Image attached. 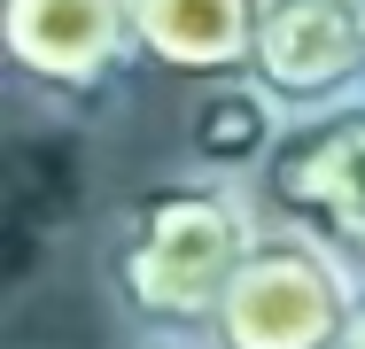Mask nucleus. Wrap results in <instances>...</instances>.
Masks as SVG:
<instances>
[{
	"label": "nucleus",
	"instance_id": "nucleus-1",
	"mask_svg": "<svg viewBox=\"0 0 365 349\" xmlns=\"http://www.w3.org/2000/svg\"><path fill=\"white\" fill-rule=\"evenodd\" d=\"M257 233H264V202L249 179H225L202 163H187L179 179H148L140 194H125L101 241L109 303L148 334L210 342L218 303L241 256L257 249Z\"/></svg>",
	"mask_w": 365,
	"mask_h": 349
},
{
	"label": "nucleus",
	"instance_id": "nucleus-2",
	"mask_svg": "<svg viewBox=\"0 0 365 349\" xmlns=\"http://www.w3.org/2000/svg\"><path fill=\"white\" fill-rule=\"evenodd\" d=\"M365 311V264L334 241L264 217L218 303L210 349H342Z\"/></svg>",
	"mask_w": 365,
	"mask_h": 349
},
{
	"label": "nucleus",
	"instance_id": "nucleus-3",
	"mask_svg": "<svg viewBox=\"0 0 365 349\" xmlns=\"http://www.w3.org/2000/svg\"><path fill=\"white\" fill-rule=\"evenodd\" d=\"M257 202L280 225H303L365 264V93L295 109L280 147L257 171Z\"/></svg>",
	"mask_w": 365,
	"mask_h": 349
},
{
	"label": "nucleus",
	"instance_id": "nucleus-4",
	"mask_svg": "<svg viewBox=\"0 0 365 349\" xmlns=\"http://www.w3.org/2000/svg\"><path fill=\"white\" fill-rule=\"evenodd\" d=\"M0 39L24 85L55 101H93L140 55L133 0H0Z\"/></svg>",
	"mask_w": 365,
	"mask_h": 349
},
{
	"label": "nucleus",
	"instance_id": "nucleus-5",
	"mask_svg": "<svg viewBox=\"0 0 365 349\" xmlns=\"http://www.w3.org/2000/svg\"><path fill=\"white\" fill-rule=\"evenodd\" d=\"M249 78H264L288 109L365 93V0H264Z\"/></svg>",
	"mask_w": 365,
	"mask_h": 349
},
{
	"label": "nucleus",
	"instance_id": "nucleus-6",
	"mask_svg": "<svg viewBox=\"0 0 365 349\" xmlns=\"http://www.w3.org/2000/svg\"><path fill=\"white\" fill-rule=\"evenodd\" d=\"M264 0H133L140 55L179 78H241Z\"/></svg>",
	"mask_w": 365,
	"mask_h": 349
},
{
	"label": "nucleus",
	"instance_id": "nucleus-7",
	"mask_svg": "<svg viewBox=\"0 0 365 349\" xmlns=\"http://www.w3.org/2000/svg\"><path fill=\"white\" fill-rule=\"evenodd\" d=\"M288 101L264 85V78H202V93L187 101V155L202 163V171H225V179H257L264 171V155L280 147L288 132Z\"/></svg>",
	"mask_w": 365,
	"mask_h": 349
},
{
	"label": "nucleus",
	"instance_id": "nucleus-8",
	"mask_svg": "<svg viewBox=\"0 0 365 349\" xmlns=\"http://www.w3.org/2000/svg\"><path fill=\"white\" fill-rule=\"evenodd\" d=\"M140 349H195V342H179V334H155V342H140Z\"/></svg>",
	"mask_w": 365,
	"mask_h": 349
},
{
	"label": "nucleus",
	"instance_id": "nucleus-9",
	"mask_svg": "<svg viewBox=\"0 0 365 349\" xmlns=\"http://www.w3.org/2000/svg\"><path fill=\"white\" fill-rule=\"evenodd\" d=\"M342 349H365V311H358V326H350V342H342Z\"/></svg>",
	"mask_w": 365,
	"mask_h": 349
}]
</instances>
